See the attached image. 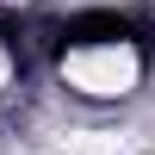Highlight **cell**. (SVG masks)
Returning a JSON list of instances; mask_svg holds the SVG:
<instances>
[{
  "label": "cell",
  "mask_w": 155,
  "mask_h": 155,
  "mask_svg": "<svg viewBox=\"0 0 155 155\" xmlns=\"http://www.w3.org/2000/svg\"><path fill=\"white\" fill-rule=\"evenodd\" d=\"M0 87H6V56H0Z\"/></svg>",
  "instance_id": "7a4b0ae2"
},
{
  "label": "cell",
  "mask_w": 155,
  "mask_h": 155,
  "mask_svg": "<svg viewBox=\"0 0 155 155\" xmlns=\"http://www.w3.org/2000/svg\"><path fill=\"white\" fill-rule=\"evenodd\" d=\"M137 74H143V56H137L130 44H74L68 56H62V81L74 87V93L87 99H118L137 87Z\"/></svg>",
  "instance_id": "6da1fadb"
}]
</instances>
